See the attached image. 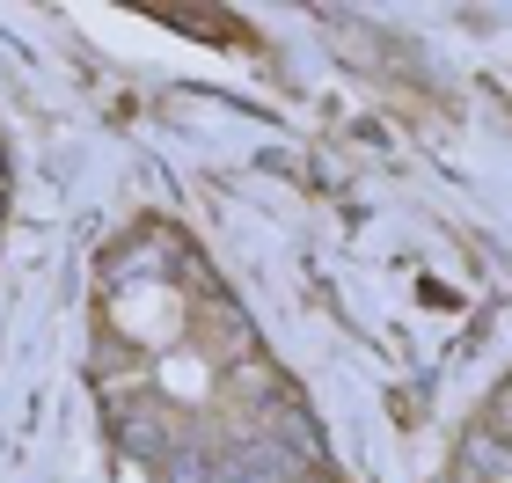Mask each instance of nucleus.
<instances>
[{"instance_id":"1","label":"nucleus","mask_w":512,"mask_h":483,"mask_svg":"<svg viewBox=\"0 0 512 483\" xmlns=\"http://www.w3.org/2000/svg\"><path fill=\"white\" fill-rule=\"evenodd\" d=\"M461 476H469V483H512V447L498 440L491 425L461 432Z\"/></svg>"},{"instance_id":"2","label":"nucleus","mask_w":512,"mask_h":483,"mask_svg":"<svg viewBox=\"0 0 512 483\" xmlns=\"http://www.w3.org/2000/svg\"><path fill=\"white\" fill-rule=\"evenodd\" d=\"M491 425H498V440L512 447V381H505L498 396H491Z\"/></svg>"},{"instance_id":"3","label":"nucleus","mask_w":512,"mask_h":483,"mask_svg":"<svg viewBox=\"0 0 512 483\" xmlns=\"http://www.w3.org/2000/svg\"><path fill=\"white\" fill-rule=\"evenodd\" d=\"M0 205H8V161H0Z\"/></svg>"},{"instance_id":"4","label":"nucleus","mask_w":512,"mask_h":483,"mask_svg":"<svg viewBox=\"0 0 512 483\" xmlns=\"http://www.w3.org/2000/svg\"><path fill=\"white\" fill-rule=\"evenodd\" d=\"M454 483H469V476H454Z\"/></svg>"}]
</instances>
